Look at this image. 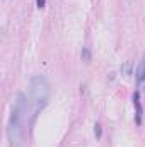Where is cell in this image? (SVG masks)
<instances>
[{
	"label": "cell",
	"instance_id": "6da1fadb",
	"mask_svg": "<svg viewBox=\"0 0 145 147\" xmlns=\"http://www.w3.org/2000/svg\"><path fill=\"white\" fill-rule=\"evenodd\" d=\"M31 120L36 118V111L31 105V99L24 94L19 92L14 103V108L9 118V125H7V139L12 147H21L26 142V135H28V127L31 125Z\"/></svg>",
	"mask_w": 145,
	"mask_h": 147
},
{
	"label": "cell",
	"instance_id": "7a4b0ae2",
	"mask_svg": "<svg viewBox=\"0 0 145 147\" xmlns=\"http://www.w3.org/2000/svg\"><path fill=\"white\" fill-rule=\"evenodd\" d=\"M50 94H51V86L48 79L44 75H34L29 82V99L36 115L48 105Z\"/></svg>",
	"mask_w": 145,
	"mask_h": 147
},
{
	"label": "cell",
	"instance_id": "3957f363",
	"mask_svg": "<svg viewBox=\"0 0 145 147\" xmlns=\"http://www.w3.org/2000/svg\"><path fill=\"white\" fill-rule=\"evenodd\" d=\"M133 105H135V123L137 125H142L144 108H142V103H140V92L138 91H135V94H133Z\"/></svg>",
	"mask_w": 145,
	"mask_h": 147
},
{
	"label": "cell",
	"instance_id": "277c9868",
	"mask_svg": "<svg viewBox=\"0 0 145 147\" xmlns=\"http://www.w3.org/2000/svg\"><path fill=\"white\" fill-rule=\"evenodd\" d=\"M135 82H137L138 87L145 82V55L142 57V60L137 63V69H135Z\"/></svg>",
	"mask_w": 145,
	"mask_h": 147
},
{
	"label": "cell",
	"instance_id": "5b68a950",
	"mask_svg": "<svg viewBox=\"0 0 145 147\" xmlns=\"http://www.w3.org/2000/svg\"><path fill=\"white\" fill-rule=\"evenodd\" d=\"M121 74H123L125 77H128V75L132 74V63H130V62H126L125 65H121Z\"/></svg>",
	"mask_w": 145,
	"mask_h": 147
},
{
	"label": "cell",
	"instance_id": "8992f818",
	"mask_svg": "<svg viewBox=\"0 0 145 147\" xmlns=\"http://www.w3.org/2000/svg\"><path fill=\"white\" fill-rule=\"evenodd\" d=\"M82 60L84 62H91V48H82Z\"/></svg>",
	"mask_w": 145,
	"mask_h": 147
},
{
	"label": "cell",
	"instance_id": "52a82bcc",
	"mask_svg": "<svg viewBox=\"0 0 145 147\" xmlns=\"http://www.w3.org/2000/svg\"><path fill=\"white\" fill-rule=\"evenodd\" d=\"M94 134H96V137H97V139H101V135H103V128H101V125H99V123H96V125H94Z\"/></svg>",
	"mask_w": 145,
	"mask_h": 147
},
{
	"label": "cell",
	"instance_id": "ba28073f",
	"mask_svg": "<svg viewBox=\"0 0 145 147\" xmlns=\"http://www.w3.org/2000/svg\"><path fill=\"white\" fill-rule=\"evenodd\" d=\"M44 3H46V0H36L38 9H43V7H44Z\"/></svg>",
	"mask_w": 145,
	"mask_h": 147
}]
</instances>
